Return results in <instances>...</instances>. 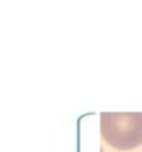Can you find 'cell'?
<instances>
[{"mask_svg":"<svg viewBox=\"0 0 142 152\" xmlns=\"http://www.w3.org/2000/svg\"><path fill=\"white\" fill-rule=\"evenodd\" d=\"M100 133L106 142L120 151L142 145V113H102Z\"/></svg>","mask_w":142,"mask_h":152,"instance_id":"6da1fadb","label":"cell"}]
</instances>
